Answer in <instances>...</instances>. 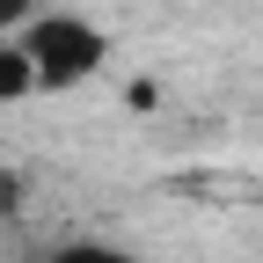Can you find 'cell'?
<instances>
[{
  "instance_id": "obj_2",
  "label": "cell",
  "mask_w": 263,
  "mask_h": 263,
  "mask_svg": "<svg viewBox=\"0 0 263 263\" xmlns=\"http://www.w3.org/2000/svg\"><path fill=\"white\" fill-rule=\"evenodd\" d=\"M44 263H146V256H132L124 241H103V234H73V241H59Z\"/></svg>"
},
{
  "instance_id": "obj_4",
  "label": "cell",
  "mask_w": 263,
  "mask_h": 263,
  "mask_svg": "<svg viewBox=\"0 0 263 263\" xmlns=\"http://www.w3.org/2000/svg\"><path fill=\"white\" fill-rule=\"evenodd\" d=\"M37 15H44V0H0V44H15Z\"/></svg>"
},
{
  "instance_id": "obj_1",
  "label": "cell",
  "mask_w": 263,
  "mask_h": 263,
  "mask_svg": "<svg viewBox=\"0 0 263 263\" xmlns=\"http://www.w3.org/2000/svg\"><path fill=\"white\" fill-rule=\"evenodd\" d=\"M15 44L29 51V66H37V95L88 88V81L110 66V37H103V22H88V15H73V8H44Z\"/></svg>"
},
{
  "instance_id": "obj_3",
  "label": "cell",
  "mask_w": 263,
  "mask_h": 263,
  "mask_svg": "<svg viewBox=\"0 0 263 263\" xmlns=\"http://www.w3.org/2000/svg\"><path fill=\"white\" fill-rule=\"evenodd\" d=\"M37 95V66H29L22 44H0V110L8 103H29Z\"/></svg>"
},
{
  "instance_id": "obj_5",
  "label": "cell",
  "mask_w": 263,
  "mask_h": 263,
  "mask_svg": "<svg viewBox=\"0 0 263 263\" xmlns=\"http://www.w3.org/2000/svg\"><path fill=\"white\" fill-rule=\"evenodd\" d=\"M22 197H29V176H22V168H0V219L22 212Z\"/></svg>"
}]
</instances>
